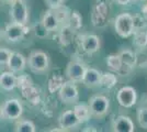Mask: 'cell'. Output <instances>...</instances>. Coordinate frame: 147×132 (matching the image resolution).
<instances>
[{
    "label": "cell",
    "mask_w": 147,
    "mask_h": 132,
    "mask_svg": "<svg viewBox=\"0 0 147 132\" xmlns=\"http://www.w3.org/2000/svg\"><path fill=\"white\" fill-rule=\"evenodd\" d=\"M114 30L121 38H129L135 32L134 17L127 12L119 14L114 20Z\"/></svg>",
    "instance_id": "obj_1"
},
{
    "label": "cell",
    "mask_w": 147,
    "mask_h": 132,
    "mask_svg": "<svg viewBox=\"0 0 147 132\" xmlns=\"http://www.w3.org/2000/svg\"><path fill=\"white\" fill-rule=\"evenodd\" d=\"M2 118L10 121H17L23 113V105L18 98H9L0 107Z\"/></svg>",
    "instance_id": "obj_2"
},
{
    "label": "cell",
    "mask_w": 147,
    "mask_h": 132,
    "mask_svg": "<svg viewBox=\"0 0 147 132\" xmlns=\"http://www.w3.org/2000/svg\"><path fill=\"white\" fill-rule=\"evenodd\" d=\"M28 60V66L34 73H44L49 68V57L43 51L31 52Z\"/></svg>",
    "instance_id": "obj_3"
},
{
    "label": "cell",
    "mask_w": 147,
    "mask_h": 132,
    "mask_svg": "<svg viewBox=\"0 0 147 132\" xmlns=\"http://www.w3.org/2000/svg\"><path fill=\"white\" fill-rule=\"evenodd\" d=\"M9 13L12 22L26 25L29 21V9L25 0H13L10 3Z\"/></svg>",
    "instance_id": "obj_4"
},
{
    "label": "cell",
    "mask_w": 147,
    "mask_h": 132,
    "mask_svg": "<svg viewBox=\"0 0 147 132\" xmlns=\"http://www.w3.org/2000/svg\"><path fill=\"white\" fill-rule=\"evenodd\" d=\"M26 32H28L26 25L11 22L6 25L5 30L2 32V38L9 43H17L24 39Z\"/></svg>",
    "instance_id": "obj_5"
},
{
    "label": "cell",
    "mask_w": 147,
    "mask_h": 132,
    "mask_svg": "<svg viewBox=\"0 0 147 132\" xmlns=\"http://www.w3.org/2000/svg\"><path fill=\"white\" fill-rule=\"evenodd\" d=\"M89 110L90 114L97 118H101L105 116L110 108V99L103 95L92 96L89 100Z\"/></svg>",
    "instance_id": "obj_6"
},
{
    "label": "cell",
    "mask_w": 147,
    "mask_h": 132,
    "mask_svg": "<svg viewBox=\"0 0 147 132\" xmlns=\"http://www.w3.org/2000/svg\"><path fill=\"white\" fill-rule=\"evenodd\" d=\"M58 96L64 104L66 105H75L79 100V91L76 84L71 81L64 82L61 88L58 89Z\"/></svg>",
    "instance_id": "obj_7"
},
{
    "label": "cell",
    "mask_w": 147,
    "mask_h": 132,
    "mask_svg": "<svg viewBox=\"0 0 147 132\" xmlns=\"http://www.w3.org/2000/svg\"><path fill=\"white\" fill-rule=\"evenodd\" d=\"M117 100L120 106L123 108L133 107L137 100V93L136 89L132 86H124L117 94Z\"/></svg>",
    "instance_id": "obj_8"
},
{
    "label": "cell",
    "mask_w": 147,
    "mask_h": 132,
    "mask_svg": "<svg viewBox=\"0 0 147 132\" xmlns=\"http://www.w3.org/2000/svg\"><path fill=\"white\" fill-rule=\"evenodd\" d=\"M61 23V18L59 17L58 10L49 9L44 13L43 18L41 20V24L44 26V29L47 32L56 31Z\"/></svg>",
    "instance_id": "obj_9"
},
{
    "label": "cell",
    "mask_w": 147,
    "mask_h": 132,
    "mask_svg": "<svg viewBox=\"0 0 147 132\" xmlns=\"http://www.w3.org/2000/svg\"><path fill=\"white\" fill-rule=\"evenodd\" d=\"M86 68L87 67L85 64L77 62V61H73V62L68 63L65 74H66L69 81H71L74 83H78L82 81V77L85 75Z\"/></svg>",
    "instance_id": "obj_10"
},
{
    "label": "cell",
    "mask_w": 147,
    "mask_h": 132,
    "mask_svg": "<svg viewBox=\"0 0 147 132\" xmlns=\"http://www.w3.org/2000/svg\"><path fill=\"white\" fill-rule=\"evenodd\" d=\"M26 65H28V60L23 54L19 52H11V55L7 64V67L9 68V70L13 72L14 74L20 73L26 67Z\"/></svg>",
    "instance_id": "obj_11"
},
{
    "label": "cell",
    "mask_w": 147,
    "mask_h": 132,
    "mask_svg": "<svg viewBox=\"0 0 147 132\" xmlns=\"http://www.w3.org/2000/svg\"><path fill=\"white\" fill-rule=\"evenodd\" d=\"M58 125L63 131H67V130H71L77 126H79L80 122L74 110H67L59 116Z\"/></svg>",
    "instance_id": "obj_12"
},
{
    "label": "cell",
    "mask_w": 147,
    "mask_h": 132,
    "mask_svg": "<svg viewBox=\"0 0 147 132\" xmlns=\"http://www.w3.org/2000/svg\"><path fill=\"white\" fill-rule=\"evenodd\" d=\"M101 42L98 35L96 34H86L81 38V49L87 54H94L100 50Z\"/></svg>",
    "instance_id": "obj_13"
},
{
    "label": "cell",
    "mask_w": 147,
    "mask_h": 132,
    "mask_svg": "<svg viewBox=\"0 0 147 132\" xmlns=\"http://www.w3.org/2000/svg\"><path fill=\"white\" fill-rule=\"evenodd\" d=\"M112 128L114 132H133L135 131V126L133 120L127 116H117L113 120Z\"/></svg>",
    "instance_id": "obj_14"
},
{
    "label": "cell",
    "mask_w": 147,
    "mask_h": 132,
    "mask_svg": "<svg viewBox=\"0 0 147 132\" xmlns=\"http://www.w3.org/2000/svg\"><path fill=\"white\" fill-rule=\"evenodd\" d=\"M101 77H102V73L99 69L93 68V67H87L81 82L87 87H98L101 83Z\"/></svg>",
    "instance_id": "obj_15"
},
{
    "label": "cell",
    "mask_w": 147,
    "mask_h": 132,
    "mask_svg": "<svg viewBox=\"0 0 147 132\" xmlns=\"http://www.w3.org/2000/svg\"><path fill=\"white\" fill-rule=\"evenodd\" d=\"M18 85V78L11 70L0 74V87L6 91H11Z\"/></svg>",
    "instance_id": "obj_16"
},
{
    "label": "cell",
    "mask_w": 147,
    "mask_h": 132,
    "mask_svg": "<svg viewBox=\"0 0 147 132\" xmlns=\"http://www.w3.org/2000/svg\"><path fill=\"white\" fill-rule=\"evenodd\" d=\"M77 118L79 120L80 123H84L89 120L90 118V110H89V106L85 105V104H75V107L73 109Z\"/></svg>",
    "instance_id": "obj_17"
},
{
    "label": "cell",
    "mask_w": 147,
    "mask_h": 132,
    "mask_svg": "<svg viewBox=\"0 0 147 132\" xmlns=\"http://www.w3.org/2000/svg\"><path fill=\"white\" fill-rule=\"evenodd\" d=\"M14 130L17 132H35L36 131V127L34 125V122L31 121V120L18 119Z\"/></svg>",
    "instance_id": "obj_18"
},
{
    "label": "cell",
    "mask_w": 147,
    "mask_h": 132,
    "mask_svg": "<svg viewBox=\"0 0 147 132\" xmlns=\"http://www.w3.org/2000/svg\"><path fill=\"white\" fill-rule=\"evenodd\" d=\"M107 64L109 68L113 72H120L123 67L122 60L119 54H111L107 57Z\"/></svg>",
    "instance_id": "obj_19"
},
{
    "label": "cell",
    "mask_w": 147,
    "mask_h": 132,
    "mask_svg": "<svg viewBox=\"0 0 147 132\" xmlns=\"http://www.w3.org/2000/svg\"><path fill=\"white\" fill-rule=\"evenodd\" d=\"M117 79L115 75L111 74V73H103L102 77H101V83L100 86L104 88H112L115 84H117Z\"/></svg>",
    "instance_id": "obj_20"
},
{
    "label": "cell",
    "mask_w": 147,
    "mask_h": 132,
    "mask_svg": "<svg viewBox=\"0 0 147 132\" xmlns=\"http://www.w3.org/2000/svg\"><path fill=\"white\" fill-rule=\"evenodd\" d=\"M120 57L122 60L123 65H127V66H132L135 63V54L129 50H124L122 51L120 54Z\"/></svg>",
    "instance_id": "obj_21"
},
{
    "label": "cell",
    "mask_w": 147,
    "mask_h": 132,
    "mask_svg": "<svg viewBox=\"0 0 147 132\" xmlns=\"http://www.w3.org/2000/svg\"><path fill=\"white\" fill-rule=\"evenodd\" d=\"M135 44L140 47L147 46V31H135Z\"/></svg>",
    "instance_id": "obj_22"
},
{
    "label": "cell",
    "mask_w": 147,
    "mask_h": 132,
    "mask_svg": "<svg viewBox=\"0 0 147 132\" xmlns=\"http://www.w3.org/2000/svg\"><path fill=\"white\" fill-rule=\"evenodd\" d=\"M137 120L142 128L147 129V107H142L137 111Z\"/></svg>",
    "instance_id": "obj_23"
},
{
    "label": "cell",
    "mask_w": 147,
    "mask_h": 132,
    "mask_svg": "<svg viewBox=\"0 0 147 132\" xmlns=\"http://www.w3.org/2000/svg\"><path fill=\"white\" fill-rule=\"evenodd\" d=\"M11 52L9 49L7 47H1L0 46V66H7L9 57L11 55Z\"/></svg>",
    "instance_id": "obj_24"
},
{
    "label": "cell",
    "mask_w": 147,
    "mask_h": 132,
    "mask_svg": "<svg viewBox=\"0 0 147 132\" xmlns=\"http://www.w3.org/2000/svg\"><path fill=\"white\" fill-rule=\"evenodd\" d=\"M69 25L74 30H77V29L80 28V25H81V18H80L79 13L77 12V11H74L73 14H71V18L69 20Z\"/></svg>",
    "instance_id": "obj_25"
},
{
    "label": "cell",
    "mask_w": 147,
    "mask_h": 132,
    "mask_svg": "<svg viewBox=\"0 0 147 132\" xmlns=\"http://www.w3.org/2000/svg\"><path fill=\"white\" fill-rule=\"evenodd\" d=\"M44 1L49 9L56 10V9H59L61 7H63V3L65 0H44Z\"/></svg>",
    "instance_id": "obj_26"
},
{
    "label": "cell",
    "mask_w": 147,
    "mask_h": 132,
    "mask_svg": "<svg viewBox=\"0 0 147 132\" xmlns=\"http://www.w3.org/2000/svg\"><path fill=\"white\" fill-rule=\"evenodd\" d=\"M117 3H119V5H122V6H125V5H127V3H129L131 2V0H114Z\"/></svg>",
    "instance_id": "obj_27"
},
{
    "label": "cell",
    "mask_w": 147,
    "mask_h": 132,
    "mask_svg": "<svg viewBox=\"0 0 147 132\" xmlns=\"http://www.w3.org/2000/svg\"><path fill=\"white\" fill-rule=\"evenodd\" d=\"M143 16H144L145 18H147V5L143 8Z\"/></svg>",
    "instance_id": "obj_28"
},
{
    "label": "cell",
    "mask_w": 147,
    "mask_h": 132,
    "mask_svg": "<svg viewBox=\"0 0 147 132\" xmlns=\"http://www.w3.org/2000/svg\"><path fill=\"white\" fill-rule=\"evenodd\" d=\"M2 1H3V2H7V3H11L13 0H2Z\"/></svg>",
    "instance_id": "obj_29"
},
{
    "label": "cell",
    "mask_w": 147,
    "mask_h": 132,
    "mask_svg": "<svg viewBox=\"0 0 147 132\" xmlns=\"http://www.w3.org/2000/svg\"><path fill=\"white\" fill-rule=\"evenodd\" d=\"M2 119V116H1V110H0V120Z\"/></svg>",
    "instance_id": "obj_30"
},
{
    "label": "cell",
    "mask_w": 147,
    "mask_h": 132,
    "mask_svg": "<svg viewBox=\"0 0 147 132\" xmlns=\"http://www.w3.org/2000/svg\"><path fill=\"white\" fill-rule=\"evenodd\" d=\"M1 37H2V33H1V31H0V40H1Z\"/></svg>",
    "instance_id": "obj_31"
},
{
    "label": "cell",
    "mask_w": 147,
    "mask_h": 132,
    "mask_svg": "<svg viewBox=\"0 0 147 132\" xmlns=\"http://www.w3.org/2000/svg\"><path fill=\"white\" fill-rule=\"evenodd\" d=\"M138 1H146V0H138Z\"/></svg>",
    "instance_id": "obj_32"
}]
</instances>
